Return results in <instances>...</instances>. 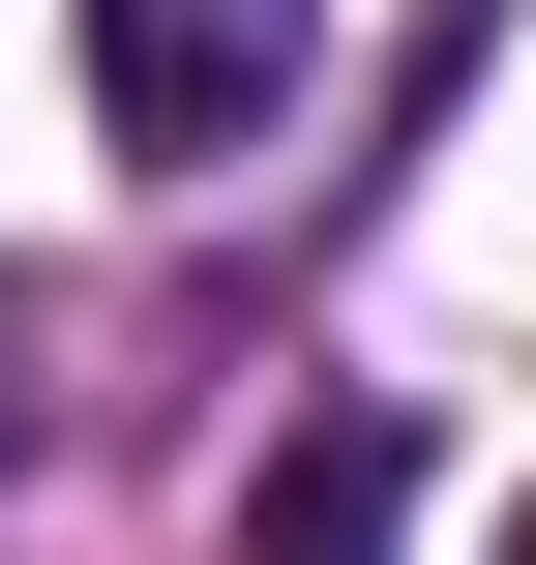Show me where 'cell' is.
<instances>
[{"mask_svg":"<svg viewBox=\"0 0 536 565\" xmlns=\"http://www.w3.org/2000/svg\"><path fill=\"white\" fill-rule=\"evenodd\" d=\"M298 60H328V0H90V119L149 179H239L298 119Z\"/></svg>","mask_w":536,"mask_h":565,"instance_id":"cell-1","label":"cell"},{"mask_svg":"<svg viewBox=\"0 0 536 565\" xmlns=\"http://www.w3.org/2000/svg\"><path fill=\"white\" fill-rule=\"evenodd\" d=\"M507 565H536V507H507Z\"/></svg>","mask_w":536,"mask_h":565,"instance_id":"cell-3","label":"cell"},{"mask_svg":"<svg viewBox=\"0 0 536 565\" xmlns=\"http://www.w3.org/2000/svg\"><path fill=\"white\" fill-rule=\"evenodd\" d=\"M388 536H418V417H298L239 507V565H388Z\"/></svg>","mask_w":536,"mask_h":565,"instance_id":"cell-2","label":"cell"}]
</instances>
